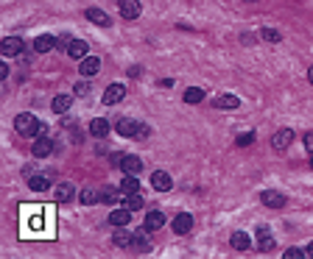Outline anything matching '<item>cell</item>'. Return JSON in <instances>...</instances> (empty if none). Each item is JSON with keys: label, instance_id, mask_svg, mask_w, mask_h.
I'll return each mask as SVG.
<instances>
[{"label": "cell", "instance_id": "6da1fadb", "mask_svg": "<svg viewBox=\"0 0 313 259\" xmlns=\"http://www.w3.org/2000/svg\"><path fill=\"white\" fill-rule=\"evenodd\" d=\"M115 128H118V134H121V137H149V128L140 126L135 117H123Z\"/></svg>", "mask_w": 313, "mask_h": 259}, {"label": "cell", "instance_id": "7a4b0ae2", "mask_svg": "<svg viewBox=\"0 0 313 259\" xmlns=\"http://www.w3.org/2000/svg\"><path fill=\"white\" fill-rule=\"evenodd\" d=\"M14 128H17L20 134H31V137H36V134H39V123H36V117H34V114H28V112L17 114Z\"/></svg>", "mask_w": 313, "mask_h": 259}, {"label": "cell", "instance_id": "3957f363", "mask_svg": "<svg viewBox=\"0 0 313 259\" xmlns=\"http://www.w3.org/2000/svg\"><path fill=\"white\" fill-rule=\"evenodd\" d=\"M123 95H126V86H123V84H109V86H107V92H104V103H107V106L121 103Z\"/></svg>", "mask_w": 313, "mask_h": 259}, {"label": "cell", "instance_id": "277c9868", "mask_svg": "<svg viewBox=\"0 0 313 259\" xmlns=\"http://www.w3.org/2000/svg\"><path fill=\"white\" fill-rule=\"evenodd\" d=\"M291 142H294V131H291V128H280V131L274 134L271 145H274V151H285Z\"/></svg>", "mask_w": 313, "mask_h": 259}, {"label": "cell", "instance_id": "5b68a950", "mask_svg": "<svg viewBox=\"0 0 313 259\" xmlns=\"http://www.w3.org/2000/svg\"><path fill=\"white\" fill-rule=\"evenodd\" d=\"M98 70H101V62L95 56H84L81 59V67H78V73L84 78H93V76H98Z\"/></svg>", "mask_w": 313, "mask_h": 259}, {"label": "cell", "instance_id": "8992f818", "mask_svg": "<svg viewBox=\"0 0 313 259\" xmlns=\"http://www.w3.org/2000/svg\"><path fill=\"white\" fill-rule=\"evenodd\" d=\"M0 50H3V56H17L22 50V39L20 36H6V39L0 42Z\"/></svg>", "mask_w": 313, "mask_h": 259}, {"label": "cell", "instance_id": "52a82bcc", "mask_svg": "<svg viewBox=\"0 0 313 259\" xmlns=\"http://www.w3.org/2000/svg\"><path fill=\"white\" fill-rule=\"evenodd\" d=\"M151 187L159 189V192H168L171 189V175L165 173V170H154L151 173Z\"/></svg>", "mask_w": 313, "mask_h": 259}, {"label": "cell", "instance_id": "ba28073f", "mask_svg": "<svg viewBox=\"0 0 313 259\" xmlns=\"http://www.w3.org/2000/svg\"><path fill=\"white\" fill-rule=\"evenodd\" d=\"M260 201H263L266 206H271V209H283L285 206V195L283 192H274V189H266L263 195H260Z\"/></svg>", "mask_w": 313, "mask_h": 259}, {"label": "cell", "instance_id": "9c48e42d", "mask_svg": "<svg viewBox=\"0 0 313 259\" xmlns=\"http://www.w3.org/2000/svg\"><path fill=\"white\" fill-rule=\"evenodd\" d=\"M31 151H34V156H36V159H48V156H50V151H53V142H50L48 137L42 134V137H39V140L34 142V148H31Z\"/></svg>", "mask_w": 313, "mask_h": 259}, {"label": "cell", "instance_id": "30bf717a", "mask_svg": "<svg viewBox=\"0 0 313 259\" xmlns=\"http://www.w3.org/2000/svg\"><path fill=\"white\" fill-rule=\"evenodd\" d=\"M132 223V209H115L112 215H109V226H115V229H121V226H129Z\"/></svg>", "mask_w": 313, "mask_h": 259}, {"label": "cell", "instance_id": "8fae6325", "mask_svg": "<svg viewBox=\"0 0 313 259\" xmlns=\"http://www.w3.org/2000/svg\"><path fill=\"white\" fill-rule=\"evenodd\" d=\"M121 17L123 20H137L140 17V3L137 0H121Z\"/></svg>", "mask_w": 313, "mask_h": 259}, {"label": "cell", "instance_id": "7c38bea8", "mask_svg": "<svg viewBox=\"0 0 313 259\" xmlns=\"http://www.w3.org/2000/svg\"><path fill=\"white\" fill-rule=\"evenodd\" d=\"M190 229H193V217L187 215V212H179V215L173 217V231H176V234H187Z\"/></svg>", "mask_w": 313, "mask_h": 259}, {"label": "cell", "instance_id": "4fadbf2b", "mask_svg": "<svg viewBox=\"0 0 313 259\" xmlns=\"http://www.w3.org/2000/svg\"><path fill=\"white\" fill-rule=\"evenodd\" d=\"M121 168H123V173L137 175L143 170V162H140V156H121Z\"/></svg>", "mask_w": 313, "mask_h": 259}, {"label": "cell", "instance_id": "5bb4252c", "mask_svg": "<svg viewBox=\"0 0 313 259\" xmlns=\"http://www.w3.org/2000/svg\"><path fill=\"white\" fill-rule=\"evenodd\" d=\"M232 248H235V251H249V248H252V237L246 234V231H235V234H232Z\"/></svg>", "mask_w": 313, "mask_h": 259}, {"label": "cell", "instance_id": "9a60e30c", "mask_svg": "<svg viewBox=\"0 0 313 259\" xmlns=\"http://www.w3.org/2000/svg\"><path fill=\"white\" fill-rule=\"evenodd\" d=\"M87 20L95 22V25H101V28H109V25H112V20H109L101 8H87Z\"/></svg>", "mask_w": 313, "mask_h": 259}, {"label": "cell", "instance_id": "2e32d148", "mask_svg": "<svg viewBox=\"0 0 313 259\" xmlns=\"http://www.w3.org/2000/svg\"><path fill=\"white\" fill-rule=\"evenodd\" d=\"M162 223H165V215L154 209V212L146 215V223H143V226H146V231H156V229H162Z\"/></svg>", "mask_w": 313, "mask_h": 259}, {"label": "cell", "instance_id": "e0dca14e", "mask_svg": "<svg viewBox=\"0 0 313 259\" xmlns=\"http://www.w3.org/2000/svg\"><path fill=\"white\" fill-rule=\"evenodd\" d=\"M132 248H135L137 254H146V251H149V240H146V226L135 231V237H132Z\"/></svg>", "mask_w": 313, "mask_h": 259}, {"label": "cell", "instance_id": "ac0fdd59", "mask_svg": "<svg viewBox=\"0 0 313 259\" xmlns=\"http://www.w3.org/2000/svg\"><path fill=\"white\" fill-rule=\"evenodd\" d=\"M56 42H59V39H53L50 34H42V36H36V39H34V48L39 50V53H48V50L56 48Z\"/></svg>", "mask_w": 313, "mask_h": 259}, {"label": "cell", "instance_id": "d6986e66", "mask_svg": "<svg viewBox=\"0 0 313 259\" xmlns=\"http://www.w3.org/2000/svg\"><path fill=\"white\" fill-rule=\"evenodd\" d=\"M67 53H70L73 59H84L87 53H90V45L81 42V39H73V42L67 45Z\"/></svg>", "mask_w": 313, "mask_h": 259}, {"label": "cell", "instance_id": "ffe728a7", "mask_svg": "<svg viewBox=\"0 0 313 259\" xmlns=\"http://www.w3.org/2000/svg\"><path fill=\"white\" fill-rule=\"evenodd\" d=\"M90 134H93V137H107V134H109V123L104 117H95L93 123H90Z\"/></svg>", "mask_w": 313, "mask_h": 259}, {"label": "cell", "instance_id": "44dd1931", "mask_svg": "<svg viewBox=\"0 0 313 259\" xmlns=\"http://www.w3.org/2000/svg\"><path fill=\"white\" fill-rule=\"evenodd\" d=\"M132 237H135V231H132V234H129V231H126V229H123V226H121V229L115 231L112 243L118 245V248H126V245H132Z\"/></svg>", "mask_w": 313, "mask_h": 259}, {"label": "cell", "instance_id": "7402d4cb", "mask_svg": "<svg viewBox=\"0 0 313 259\" xmlns=\"http://www.w3.org/2000/svg\"><path fill=\"white\" fill-rule=\"evenodd\" d=\"M213 103H215V109H238L241 100L235 98V95H221V98H215Z\"/></svg>", "mask_w": 313, "mask_h": 259}, {"label": "cell", "instance_id": "603a6c76", "mask_svg": "<svg viewBox=\"0 0 313 259\" xmlns=\"http://www.w3.org/2000/svg\"><path fill=\"white\" fill-rule=\"evenodd\" d=\"M70 103H73V98H70V95H56L50 106H53V112H56V114H64L67 109H70Z\"/></svg>", "mask_w": 313, "mask_h": 259}, {"label": "cell", "instance_id": "cb8c5ba5", "mask_svg": "<svg viewBox=\"0 0 313 259\" xmlns=\"http://www.w3.org/2000/svg\"><path fill=\"white\" fill-rule=\"evenodd\" d=\"M73 195H76V187H73V184H59V189H56V201L59 203L70 201Z\"/></svg>", "mask_w": 313, "mask_h": 259}, {"label": "cell", "instance_id": "d4e9b609", "mask_svg": "<svg viewBox=\"0 0 313 259\" xmlns=\"http://www.w3.org/2000/svg\"><path fill=\"white\" fill-rule=\"evenodd\" d=\"M201 100H204V89H199V86L185 89V103H201Z\"/></svg>", "mask_w": 313, "mask_h": 259}, {"label": "cell", "instance_id": "484cf974", "mask_svg": "<svg viewBox=\"0 0 313 259\" xmlns=\"http://www.w3.org/2000/svg\"><path fill=\"white\" fill-rule=\"evenodd\" d=\"M123 206H126V209H132V212L143 209V198H140V192H129L126 201H123Z\"/></svg>", "mask_w": 313, "mask_h": 259}, {"label": "cell", "instance_id": "4316f807", "mask_svg": "<svg viewBox=\"0 0 313 259\" xmlns=\"http://www.w3.org/2000/svg\"><path fill=\"white\" fill-rule=\"evenodd\" d=\"M121 189H123V192H137V189H140V181H137V175L126 173V178L121 181Z\"/></svg>", "mask_w": 313, "mask_h": 259}, {"label": "cell", "instance_id": "83f0119b", "mask_svg": "<svg viewBox=\"0 0 313 259\" xmlns=\"http://www.w3.org/2000/svg\"><path fill=\"white\" fill-rule=\"evenodd\" d=\"M257 240H260V251H269V248H274V240H271L269 229H257Z\"/></svg>", "mask_w": 313, "mask_h": 259}, {"label": "cell", "instance_id": "f1b7e54d", "mask_svg": "<svg viewBox=\"0 0 313 259\" xmlns=\"http://www.w3.org/2000/svg\"><path fill=\"white\" fill-rule=\"evenodd\" d=\"M28 187L34 189V192H45V189L50 187V181H48V178H45V175H34V178H31V181H28Z\"/></svg>", "mask_w": 313, "mask_h": 259}, {"label": "cell", "instance_id": "f546056e", "mask_svg": "<svg viewBox=\"0 0 313 259\" xmlns=\"http://www.w3.org/2000/svg\"><path fill=\"white\" fill-rule=\"evenodd\" d=\"M78 198H81V203H84V206H90V203H95V201H98V192L87 187V189H84V192H81Z\"/></svg>", "mask_w": 313, "mask_h": 259}, {"label": "cell", "instance_id": "4dcf8cb0", "mask_svg": "<svg viewBox=\"0 0 313 259\" xmlns=\"http://www.w3.org/2000/svg\"><path fill=\"white\" fill-rule=\"evenodd\" d=\"M235 142H238V145H252V142H255V131H246V134H238V140H235Z\"/></svg>", "mask_w": 313, "mask_h": 259}, {"label": "cell", "instance_id": "1f68e13d", "mask_svg": "<svg viewBox=\"0 0 313 259\" xmlns=\"http://www.w3.org/2000/svg\"><path fill=\"white\" fill-rule=\"evenodd\" d=\"M302 257H308V254L299 251V248H288V251L283 254V259H302Z\"/></svg>", "mask_w": 313, "mask_h": 259}, {"label": "cell", "instance_id": "d6a6232c", "mask_svg": "<svg viewBox=\"0 0 313 259\" xmlns=\"http://www.w3.org/2000/svg\"><path fill=\"white\" fill-rule=\"evenodd\" d=\"M263 39H269V42H280V34L271 28H263Z\"/></svg>", "mask_w": 313, "mask_h": 259}, {"label": "cell", "instance_id": "836d02e7", "mask_svg": "<svg viewBox=\"0 0 313 259\" xmlns=\"http://www.w3.org/2000/svg\"><path fill=\"white\" fill-rule=\"evenodd\" d=\"M302 142H305V148H308V151L313 154V131H308L305 137H302Z\"/></svg>", "mask_w": 313, "mask_h": 259}, {"label": "cell", "instance_id": "e575fe53", "mask_svg": "<svg viewBox=\"0 0 313 259\" xmlns=\"http://www.w3.org/2000/svg\"><path fill=\"white\" fill-rule=\"evenodd\" d=\"M73 42V39H70V36H67V34H62V36H59V45H62V48H67V45H70Z\"/></svg>", "mask_w": 313, "mask_h": 259}, {"label": "cell", "instance_id": "d590c367", "mask_svg": "<svg viewBox=\"0 0 313 259\" xmlns=\"http://www.w3.org/2000/svg\"><path fill=\"white\" fill-rule=\"evenodd\" d=\"M305 254H308V257H313V243H311V245H308V248H305Z\"/></svg>", "mask_w": 313, "mask_h": 259}, {"label": "cell", "instance_id": "8d00e7d4", "mask_svg": "<svg viewBox=\"0 0 313 259\" xmlns=\"http://www.w3.org/2000/svg\"><path fill=\"white\" fill-rule=\"evenodd\" d=\"M308 81H311V84H313V67H311V70H308Z\"/></svg>", "mask_w": 313, "mask_h": 259}, {"label": "cell", "instance_id": "74e56055", "mask_svg": "<svg viewBox=\"0 0 313 259\" xmlns=\"http://www.w3.org/2000/svg\"><path fill=\"white\" fill-rule=\"evenodd\" d=\"M311 168H313V156H311Z\"/></svg>", "mask_w": 313, "mask_h": 259}]
</instances>
